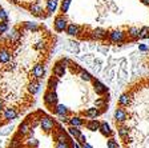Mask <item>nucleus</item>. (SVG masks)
Here are the masks:
<instances>
[{"instance_id": "nucleus-1", "label": "nucleus", "mask_w": 149, "mask_h": 148, "mask_svg": "<svg viewBox=\"0 0 149 148\" xmlns=\"http://www.w3.org/2000/svg\"><path fill=\"white\" fill-rule=\"evenodd\" d=\"M67 27H68V24H67L65 16L63 15V13L56 16L55 22H53V28H55V31L56 32H64L65 29H67Z\"/></svg>"}, {"instance_id": "nucleus-2", "label": "nucleus", "mask_w": 149, "mask_h": 148, "mask_svg": "<svg viewBox=\"0 0 149 148\" xmlns=\"http://www.w3.org/2000/svg\"><path fill=\"white\" fill-rule=\"evenodd\" d=\"M43 100H44V104H45L48 108L55 107L56 102H57L56 92H55V91H52V90H47L45 93H44V96H43Z\"/></svg>"}, {"instance_id": "nucleus-3", "label": "nucleus", "mask_w": 149, "mask_h": 148, "mask_svg": "<svg viewBox=\"0 0 149 148\" xmlns=\"http://www.w3.org/2000/svg\"><path fill=\"white\" fill-rule=\"evenodd\" d=\"M9 59H11V51L8 48V44H6V41L3 39L1 43H0V64L9 62Z\"/></svg>"}, {"instance_id": "nucleus-4", "label": "nucleus", "mask_w": 149, "mask_h": 148, "mask_svg": "<svg viewBox=\"0 0 149 148\" xmlns=\"http://www.w3.org/2000/svg\"><path fill=\"white\" fill-rule=\"evenodd\" d=\"M40 126H41V130H44L45 132H51L55 128V120L51 119L49 116L43 115V117H41V120H40Z\"/></svg>"}, {"instance_id": "nucleus-5", "label": "nucleus", "mask_w": 149, "mask_h": 148, "mask_svg": "<svg viewBox=\"0 0 149 148\" xmlns=\"http://www.w3.org/2000/svg\"><path fill=\"white\" fill-rule=\"evenodd\" d=\"M127 119H128L127 109H125L124 107H121V105L116 107V109H115V120H116V123H125Z\"/></svg>"}, {"instance_id": "nucleus-6", "label": "nucleus", "mask_w": 149, "mask_h": 148, "mask_svg": "<svg viewBox=\"0 0 149 148\" xmlns=\"http://www.w3.org/2000/svg\"><path fill=\"white\" fill-rule=\"evenodd\" d=\"M32 75H33L32 79H35V80H41L44 77V75H45V65L41 64V63L36 64L32 68Z\"/></svg>"}, {"instance_id": "nucleus-7", "label": "nucleus", "mask_w": 149, "mask_h": 148, "mask_svg": "<svg viewBox=\"0 0 149 148\" xmlns=\"http://www.w3.org/2000/svg\"><path fill=\"white\" fill-rule=\"evenodd\" d=\"M1 114H3V119L8 123V121L13 120V119H17L20 112H19L16 108H4Z\"/></svg>"}, {"instance_id": "nucleus-8", "label": "nucleus", "mask_w": 149, "mask_h": 148, "mask_svg": "<svg viewBox=\"0 0 149 148\" xmlns=\"http://www.w3.org/2000/svg\"><path fill=\"white\" fill-rule=\"evenodd\" d=\"M108 39V32L102 28H96L91 31V40H105Z\"/></svg>"}, {"instance_id": "nucleus-9", "label": "nucleus", "mask_w": 149, "mask_h": 148, "mask_svg": "<svg viewBox=\"0 0 149 148\" xmlns=\"http://www.w3.org/2000/svg\"><path fill=\"white\" fill-rule=\"evenodd\" d=\"M33 130V128H32V124H31V121L28 120H24L23 121L22 124H20V126H19V130H17V133L20 136H23V137H25V136L28 135V133L31 132V131Z\"/></svg>"}, {"instance_id": "nucleus-10", "label": "nucleus", "mask_w": 149, "mask_h": 148, "mask_svg": "<svg viewBox=\"0 0 149 148\" xmlns=\"http://www.w3.org/2000/svg\"><path fill=\"white\" fill-rule=\"evenodd\" d=\"M64 72H65V63L63 59H60L59 62L53 65L52 75H55V76H57V77H61V76H64Z\"/></svg>"}, {"instance_id": "nucleus-11", "label": "nucleus", "mask_w": 149, "mask_h": 148, "mask_svg": "<svg viewBox=\"0 0 149 148\" xmlns=\"http://www.w3.org/2000/svg\"><path fill=\"white\" fill-rule=\"evenodd\" d=\"M28 9H29V12H31L32 15L37 16V18H47V16H48L47 13H44L43 8H41V6L39 3H33Z\"/></svg>"}, {"instance_id": "nucleus-12", "label": "nucleus", "mask_w": 149, "mask_h": 148, "mask_svg": "<svg viewBox=\"0 0 149 148\" xmlns=\"http://www.w3.org/2000/svg\"><path fill=\"white\" fill-rule=\"evenodd\" d=\"M49 111L56 115H59V116H68L69 115V109L67 107H64L63 104H56L55 107H51Z\"/></svg>"}, {"instance_id": "nucleus-13", "label": "nucleus", "mask_w": 149, "mask_h": 148, "mask_svg": "<svg viewBox=\"0 0 149 148\" xmlns=\"http://www.w3.org/2000/svg\"><path fill=\"white\" fill-rule=\"evenodd\" d=\"M93 81V87H95V91H96L97 95H104V93H108V87L104 86L100 80L97 79H92Z\"/></svg>"}, {"instance_id": "nucleus-14", "label": "nucleus", "mask_w": 149, "mask_h": 148, "mask_svg": "<svg viewBox=\"0 0 149 148\" xmlns=\"http://www.w3.org/2000/svg\"><path fill=\"white\" fill-rule=\"evenodd\" d=\"M101 114H102V111L100 109V108H97V107L88 108L87 111L83 112V115H84L85 117H88V119H96V117H99Z\"/></svg>"}, {"instance_id": "nucleus-15", "label": "nucleus", "mask_w": 149, "mask_h": 148, "mask_svg": "<svg viewBox=\"0 0 149 148\" xmlns=\"http://www.w3.org/2000/svg\"><path fill=\"white\" fill-rule=\"evenodd\" d=\"M53 139L56 140V143H64V142H72L69 139V136L64 132V131H57L53 133Z\"/></svg>"}, {"instance_id": "nucleus-16", "label": "nucleus", "mask_w": 149, "mask_h": 148, "mask_svg": "<svg viewBox=\"0 0 149 148\" xmlns=\"http://www.w3.org/2000/svg\"><path fill=\"white\" fill-rule=\"evenodd\" d=\"M117 126V132L120 135V137L124 140V143L128 140V133H129V130H128V127L123 126V123H116Z\"/></svg>"}, {"instance_id": "nucleus-17", "label": "nucleus", "mask_w": 149, "mask_h": 148, "mask_svg": "<svg viewBox=\"0 0 149 148\" xmlns=\"http://www.w3.org/2000/svg\"><path fill=\"white\" fill-rule=\"evenodd\" d=\"M65 31H67L68 35H71V36H77L81 31V27L77 24H74V23H71V24H68V27H67Z\"/></svg>"}, {"instance_id": "nucleus-18", "label": "nucleus", "mask_w": 149, "mask_h": 148, "mask_svg": "<svg viewBox=\"0 0 149 148\" xmlns=\"http://www.w3.org/2000/svg\"><path fill=\"white\" fill-rule=\"evenodd\" d=\"M139 32H140V29L137 27H130L128 29V39H129V41L139 40Z\"/></svg>"}, {"instance_id": "nucleus-19", "label": "nucleus", "mask_w": 149, "mask_h": 148, "mask_svg": "<svg viewBox=\"0 0 149 148\" xmlns=\"http://www.w3.org/2000/svg\"><path fill=\"white\" fill-rule=\"evenodd\" d=\"M100 126H101V123H100L99 120H96V119H91L89 121H87V123H85L87 130H89V131H99L100 130Z\"/></svg>"}, {"instance_id": "nucleus-20", "label": "nucleus", "mask_w": 149, "mask_h": 148, "mask_svg": "<svg viewBox=\"0 0 149 148\" xmlns=\"http://www.w3.org/2000/svg\"><path fill=\"white\" fill-rule=\"evenodd\" d=\"M100 132L102 133V135L105 136V137H111L112 135H113V131L111 130V127H109V124L108 123H105V121H104V123H101V126H100Z\"/></svg>"}, {"instance_id": "nucleus-21", "label": "nucleus", "mask_w": 149, "mask_h": 148, "mask_svg": "<svg viewBox=\"0 0 149 148\" xmlns=\"http://www.w3.org/2000/svg\"><path fill=\"white\" fill-rule=\"evenodd\" d=\"M23 25H24V28L27 29V31H31V32H35V31H37V29H40L41 28L40 24L33 23V22H24Z\"/></svg>"}, {"instance_id": "nucleus-22", "label": "nucleus", "mask_w": 149, "mask_h": 148, "mask_svg": "<svg viewBox=\"0 0 149 148\" xmlns=\"http://www.w3.org/2000/svg\"><path fill=\"white\" fill-rule=\"evenodd\" d=\"M129 102H130V93H128V92L123 93L118 97V105H121V107H127L129 104Z\"/></svg>"}, {"instance_id": "nucleus-23", "label": "nucleus", "mask_w": 149, "mask_h": 148, "mask_svg": "<svg viewBox=\"0 0 149 148\" xmlns=\"http://www.w3.org/2000/svg\"><path fill=\"white\" fill-rule=\"evenodd\" d=\"M45 7H47V12L51 15V13L56 9V7H57V0H47Z\"/></svg>"}, {"instance_id": "nucleus-24", "label": "nucleus", "mask_w": 149, "mask_h": 148, "mask_svg": "<svg viewBox=\"0 0 149 148\" xmlns=\"http://www.w3.org/2000/svg\"><path fill=\"white\" fill-rule=\"evenodd\" d=\"M65 48L68 49V51H71L72 53H79V51H80L79 43H76V41H68V44L65 46Z\"/></svg>"}, {"instance_id": "nucleus-25", "label": "nucleus", "mask_w": 149, "mask_h": 148, "mask_svg": "<svg viewBox=\"0 0 149 148\" xmlns=\"http://www.w3.org/2000/svg\"><path fill=\"white\" fill-rule=\"evenodd\" d=\"M69 124L74 126V127H81V126H85V121H84L81 117L73 116V117H69Z\"/></svg>"}, {"instance_id": "nucleus-26", "label": "nucleus", "mask_w": 149, "mask_h": 148, "mask_svg": "<svg viewBox=\"0 0 149 148\" xmlns=\"http://www.w3.org/2000/svg\"><path fill=\"white\" fill-rule=\"evenodd\" d=\"M68 133L72 135L74 139H77L79 136L81 135V131H80V127H74V126H71L68 128Z\"/></svg>"}, {"instance_id": "nucleus-27", "label": "nucleus", "mask_w": 149, "mask_h": 148, "mask_svg": "<svg viewBox=\"0 0 149 148\" xmlns=\"http://www.w3.org/2000/svg\"><path fill=\"white\" fill-rule=\"evenodd\" d=\"M57 79H59V77L55 76V75H52V76H51L49 81H48V90H52V91L56 90V86H57Z\"/></svg>"}, {"instance_id": "nucleus-28", "label": "nucleus", "mask_w": 149, "mask_h": 148, "mask_svg": "<svg viewBox=\"0 0 149 148\" xmlns=\"http://www.w3.org/2000/svg\"><path fill=\"white\" fill-rule=\"evenodd\" d=\"M24 144L27 145L28 148H36L37 145H39V142H37L36 139H32V137H28V139H25Z\"/></svg>"}, {"instance_id": "nucleus-29", "label": "nucleus", "mask_w": 149, "mask_h": 148, "mask_svg": "<svg viewBox=\"0 0 149 148\" xmlns=\"http://www.w3.org/2000/svg\"><path fill=\"white\" fill-rule=\"evenodd\" d=\"M79 74H80V76H81V79H83V80H85V81H92V75L89 74V72L88 71H85V69H83V68H81V71L79 72Z\"/></svg>"}, {"instance_id": "nucleus-30", "label": "nucleus", "mask_w": 149, "mask_h": 148, "mask_svg": "<svg viewBox=\"0 0 149 148\" xmlns=\"http://www.w3.org/2000/svg\"><path fill=\"white\" fill-rule=\"evenodd\" d=\"M149 37V27H141L139 32V39H146Z\"/></svg>"}, {"instance_id": "nucleus-31", "label": "nucleus", "mask_w": 149, "mask_h": 148, "mask_svg": "<svg viewBox=\"0 0 149 148\" xmlns=\"http://www.w3.org/2000/svg\"><path fill=\"white\" fill-rule=\"evenodd\" d=\"M8 20H6V22H0V35H4L7 31H8Z\"/></svg>"}, {"instance_id": "nucleus-32", "label": "nucleus", "mask_w": 149, "mask_h": 148, "mask_svg": "<svg viewBox=\"0 0 149 148\" xmlns=\"http://www.w3.org/2000/svg\"><path fill=\"white\" fill-rule=\"evenodd\" d=\"M69 4H71V0H63V3H61V11L63 12H67V11H68Z\"/></svg>"}, {"instance_id": "nucleus-33", "label": "nucleus", "mask_w": 149, "mask_h": 148, "mask_svg": "<svg viewBox=\"0 0 149 148\" xmlns=\"http://www.w3.org/2000/svg\"><path fill=\"white\" fill-rule=\"evenodd\" d=\"M107 145H108V148H118L117 142H116L115 139H109L108 142H107Z\"/></svg>"}, {"instance_id": "nucleus-34", "label": "nucleus", "mask_w": 149, "mask_h": 148, "mask_svg": "<svg viewBox=\"0 0 149 148\" xmlns=\"http://www.w3.org/2000/svg\"><path fill=\"white\" fill-rule=\"evenodd\" d=\"M0 20H1V22H6V20H8V13H7L3 8H0Z\"/></svg>"}, {"instance_id": "nucleus-35", "label": "nucleus", "mask_w": 149, "mask_h": 148, "mask_svg": "<svg viewBox=\"0 0 149 148\" xmlns=\"http://www.w3.org/2000/svg\"><path fill=\"white\" fill-rule=\"evenodd\" d=\"M55 148H71L69 142H64V143H56Z\"/></svg>"}, {"instance_id": "nucleus-36", "label": "nucleus", "mask_w": 149, "mask_h": 148, "mask_svg": "<svg viewBox=\"0 0 149 148\" xmlns=\"http://www.w3.org/2000/svg\"><path fill=\"white\" fill-rule=\"evenodd\" d=\"M76 140H79V143H80L81 145H83V144H85V143H87V137H85V136H84L83 133H81V135L79 136V137H77V139H76Z\"/></svg>"}, {"instance_id": "nucleus-37", "label": "nucleus", "mask_w": 149, "mask_h": 148, "mask_svg": "<svg viewBox=\"0 0 149 148\" xmlns=\"http://www.w3.org/2000/svg\"><path fill=\"white\" fill-rule=\"evenodd\" d=\"M60 121H61V123H69V117L68 116H60Z\"/></svg>"}, {"instance_id": "nucleus-38", "label": "nucleus", "mask_w": 149, "mask_h": 148, "mask_svg": "<svg viewBox=\"0 0 149 148\" xmlns=\"http://www.w3.org/2000/svg\"><path fill=\"white\" fill-rule=\"evenodd\" d=\"M3 109H4V103L1 102V100H0V114L3 112Z\"/></svg>"}, {"instance_id": "nucleus-39", "label": "nucleus", "mask_w": 149, "mask_h": 148, "mask_svg": "<svg viewBox=\"0 0 149 148\" xmlns=\"http://www.w3.org/2000/svg\"><path fill=\"white\" fill-rule=\"evenodd\" d=\"M81 148H93V147L91 144H88V143H85V144H83V147Z\"/></svg>"}, {"instance_id": "nucleus-40", "label": "nucleus", "mask_w": 149, "mask_h": 148, "mask_svg": "<svg viewBox=\"0 0 149 148\" xmlns=\"http://www.w3.org/2000/svg\"><path fill=\"white\" fill-rule=\"evenodd\" d=\"M99 49H100V51H102V52H107V48H105V47H101V46H100Z\"/></svg>"}, {"instance_id": "nucleus-41", "label": "nucleus", "mask_w": 149, "mask_h": 148, "mask_svg": "<svg viewBox=\"0 0 149 148\" xmlns=\"http://www.w3.org/2000/svg\"><path fill=\"white\" fill-rule=\"evenodd\" d=\"M140 1H143L145 6H149V0H140Z\"/></svg>"}, {"instance_id": "nucleus-42", "label": "nucleus", "mask_w": 149, "mask_h": 148, "mask_svg": "<svg viewBox=\"0 0 149 148\" xmlns=\"http://www.w3.org/2000/svg\"><path fill=\"white\" fill-rule=\"evenodd\" d=\"M0 8H1V6H0Z\"/></svg>"}]
</instances>
